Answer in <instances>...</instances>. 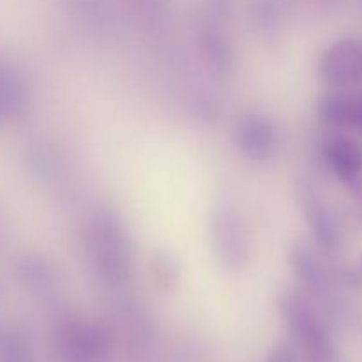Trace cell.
Here are the masks:
<instances>
[{
    "instance_id": "12",
    "label": "cell",
    "mask_w": 362,
    "mask_h": 362,
    "mask_svg": "<svg viewBox=\"0 0 362 362\" xmlns=\"http://www.w3.org/2000/svg\"><path fill=\"white\" fill-rule=\"evenodd\" d=\"M267 362H297V350L288 343H279L271 350Z\"/></svg>"
},
{
    "instance_id": "7",
    "label": "cell",
    "mask_w": 362,
    "mask_h": 362,
    "mask_svg": "<svg viewBox=\"0 0 362 362\" xmlns=\"http://www.w3.org/2000/svg\"><path fill=\"white\" fill-rule=\"evenodd\" d=\"M28 106V87L20 71L0 60V126L18 119Z\"/></svg>"
},
{
    "instance_id": "6",
    "label": "cell",
    "mask_w": 362,
    "mask_h": 362,
    "mask_svg": "<svg viewBox=\"0 0 362 362\" xmlns=\"http://www.w3.org/2000/svg\"><path fill=\"white\" fill-rule=\"evenodd\" d=\"M214 243L218 253L221 255L223 262L230 267H239L246 262L247 257V239L239 221L233 212L223 211L214 216Z\"/></svg>"
},
{
    "instance_id": "8",
    "label": "cell",
    "mask_w": 362,
    "mask_h": 362,
    "mask_svg": "<svg viewBox=\"0 0 362 362\" xmlns=\"http://www.w3.org/2000/svg\"><path fill=\"white\" fill-rule=\"evenodd\" d=\"M325 158L332 172L345 182H354L362 173V147L346 136H336L325 147Z\"/></svg>"
},
{
    "instance_id": "4",
    "label": "cell",
    "mask_w": 362,
    "mask_h": 362,
    "mask_svg": "<svg viewBox=\"0 0 362 362\" xmlns=\"http://www.w3.org/2000/svg\"><path fill=\"white\" fill-rule=\"evenodd\" d=\"M235 141L243 156L251 161H267L278 148V127L262 113H246L235 127Z\"/></svg>"
},
{
    "instance_id": "2",
    "label": "cell",
    "mask_w": 362,
    "mask_h": 362,
    "mask_svg": "<svg viewBox=\"0 0 362 362\" xmlns=\"http://www.w3.org/2000/svg\"><path fill=\"white\" fill-rule=\"evenodd\" d=\"M90 253L106 281H122L129 267V247L119 219L110 214L95 219L90 230Z\"/></svg>"
},
{
    "instance_id": "10",
    "label": "cell",
    "mask_w": 362,
    "mask_h": 362,
    "mask_svg": "<svg viewBox=\"0 0 362 362\" xmlns=\"http://www.w3.org/2000/svg\"><path fill=\"white\" fill-rule=\"evenodd\" d=\"M0 362H32L28 339L9 325H0Z\"/></svg>"
},
{
    "instance_id": "11",
    "label": "cell",
    "mask_w": 362,
    "mask_h": 362,
    "mask_svg": "<svg viewBox=\"0 0 362 362\" xmlns=\"http://www.w3.org/2000/svg\"><path fill=\"white\" fill-rule=\"evenodd\" d=\"M293 267L297 269L299 276H303L304 281L308 283H317L318 278V269L317 260L308 253L306 250H296L293 251Z\"/></svg>"
},
{
    "instance_id": "5",
    "label": "cell",
    "mask_w": 362,
    "mask_h": 362,
    "mask_svg": "<svg viewBox=\"0 0 362 362\" xmlns=\"http://www.w3.org/2000/svg\"><path fill=\"white\" fill-rule=\"evenodd\" d=\"M320 73L327 83L336 87L362 83V42L356 39L334 42L322 57Z\"/></svg>"
},
{
    "instance_id": "1",
    "label": "cell",
    "mask_w": 362,
    "mask_h": 362,
    "mask_svg": "<svg viewBox=\"0 0 362 362\" xmlns=\"http://www.w3.org/2000/svg\"><path fill=\"white\" fill-rule=\"evenodd\" d=\"M55 350L60 362H105L112 350V338L99 324L67 318L57 325Z\"/></svg>"
},
{
    "instance_id": "3",
    "label": "cell",
    "mask_w": 362,
    "mask_h": 362,
    "mask_svg": "<svg viewBox=\"0 0 362 362\" xmlns=\"http://www.w3.org/2000/svg\"><path fill=\"white\" fill-rule=\"evenodd\" d=\"M286 324L310 362H334L336 346L327 329L304 300L292 297L283 303Z\"/></svg>"
},
{
    "instance_id": "9",
    "label": "cell",
    "mask_w": 362,
    "mask_h": 362,
    "mask_svg": "<svg viewBox=\"0 0 362 362\" xmlns=\"http://www.w3.org/2000/svg\"><path fill=\"white\" fill-rule=\"evenodd\" d=\"M320 112L325 120L336 126L352 127L362 133V92L361 94H336L322 101Z\"/></svg>"
}]
</instances>
